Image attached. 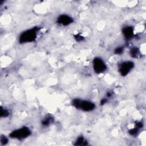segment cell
<instances>
[{
	"label": "cell",
	"instance_id": "7c38bea8",
	"mask_svg": "<svg viewBox=\"0 0 146 146\" xmlns=\"http://www.w3.org/2000/svg\"><path fill=\"white\" fill-rule=\"evenodd\" d=\"M139 132V129L135 127L133 128H132L128 131L129 134L133 136H135L137 135Z\"/></svg>",
	"mask_w": 146,
	"mask_h": 146
},
{
	"label": "cell",
	"instance_id": "5bb4252c",
	"mask_svg": "<svg viewBox=\"0 0 146 146\" xmlns=\"http://www.w3.org/2000/svg\"><path fill=\"white\" fill-rule=\"evenodd\" d=\"M0 141H1V144L2 145H6V144H7L8 143L9 139L6 136L2 135L1 136Z\"/></svg>",
	"mask_w": 146,
	"mask_h": 146
},
{
	"label": "cell",
	"instance_id": "e0dca14e",
	"mask_svg": "<svg viewBox=\"0 0 146 146\" xmlns=\"http://www.w3.org/2000/svg\"><path fill=\"white\" fill-rule=\"evenodd\" d=\"M107 101H108V99L106 98H103L101 100H100V104L102 105V106H103V105H104L107 102Z\"/></svg>",
	"mask_w": 146,
	"mask_h": 146
},
{
	"label": "cell",
	"instance_id": "277c9868",
	"mask_svg": "<svg viewBox=\"0 0 146 146\" xmlns=\"http://www.w3.org/2000/svg\"><path fill=\"white\" fill-rule=\"evenodd\" d=\"M135 63L133 61L126 60L120 62L118 64V72L121 76H126L133 70Z\"/></svg>",
	"mask_w": 146,
	"mask_h": 146
},
{
	"label": "cell",
	"instance_id": "6da1fadb",
	"mask_svg": "<svg viewBox=\"0 0 146 146\" xmlns=\"http://www.w3.org/2000/svg\"><path fill=\"white\" fill-rule=\"evenodd\" d=\"M40 29V27L34 26L23 31L19 36V43L20 44H25L34 42L36 39Z\"/></svg>",
	"mask_w": 146,
	"mask_h": 146
},
{
	"label": "cell",
	"instance_id": "9c48e42d",
	"mask_svg": "<svg viewBox=\"0 0 146 146\" xmlns=\"http://www.w3.org/2000/svg\"><path fill=\"white\" fill-rule=\"evenodd\" d=\"M87 144H88V141L87 139L82 135L78 136L74 143V145H79V146H84V145H87Z\"/></svg>",
	"mask_w": 146,
	"mask_h": 146
},
{
	"label": "cell",
	"instance_id": "9a60e30c",
	"mask_svg": "<svg viewBox=\"0 0 146 146\" xmlns=\"http://www.w3.org/2000/svg\"><path fill=\"white\" fill-rule=\"evenodd\" d=\"M75 40L76 41V42H82L83 40H84V38L83 36L80 35V34H76L74 35V36Z\"/></svg>",
	"mask_w": 146,
	"mask_h": 146
},
{
	"label": "cell",
	"instance_id": "8fae6325",
	"mask_svg": "<svg viewBox=\"0 0 146 146\" xmlns=\"http://www.w3.org/2000/svg\"><path fill=\"white\" fill-rule=\"evenodd\" d=\"M10 112L5 107H3L2 106L1 107V117H7L9 116Z\"/></svg>",
	"mask_w": 146,
	"mask_h": 146
},
{
	"label": "cell",
	"instance_id": "7a4b0ae2",
	"mask_svg": "<svg viewBox=\"0 0 146 146\" xmlns=\"http://www.w3.org/2000/svg\"><path fill=\"white\" fill-rule=\"evenodd\" d=\"M72 106L77 110L84 112H91L96 108L95 104L88 100H84L79 98H75L72 100Z\"/></svg>",
	"mask_w": 146,
	"mask_h": 146
},
{
	"label": "cell",
	"instance_id": "3957f363",
	"mask_svg": "<svg viewBox=\"0 0 146 146\" xmlns=\"http://www.w3.org/2000/svg\"><path fill=\"white\" fill-rule=\"evenodd\" d=\"M31 133V130L28 127L23 126L12 131L9 135V137L13 139L22 140L29 137Z\"/></svg>",
	"mask_w": 146,
	"mask_h": 146
},
{
	"label": "cell",
	"instance_id": "5b68a950",
	"mask_svg": "<svg viewBox=\"0 0 146 146\" xmlns=\"http://www.w3.org/2000/svg\"><path fill=\"white\" fill-rule=\"evenodd\" d=\"M92 65L93 70L96 74H103L108 68L105 61L99 56H96L93 59Z\"/></svg>",
	"mask_w": 146,
	"mask_h": 146
},
{
	"label": "cell",
	"instance_id": "8992f818",
	"mask_svg": "<svg viewBox=\"0 0 146 146\" xmlns=\"http://www.w3.org/2000/svg\"><path fill=\"white\" fill-rule=\"evenodd\" d=\"M74 21V18L70 15L66 14H62L57 17L56 22L62 26H67L73 23Z\"/></svg>",
	"mask_w": 146,
	"mask_h": 146
},
{
	"label": "cell",
	"instance_id": "ba28073f",
	"mask_svg": "<svg viewBox=\"0 0 146 146\" xmlns=\"http://www.w3.org/2000/svg\"><path fill=\"white\" fill-rule=\"evenodd\" d=\"M130 56L135 59H137L140 57L141 51L137 47H133L129 50Z\"/></svg>",
	"mask_w": 146,
	"mask_h": 146
},
{
	"label": "cell",
	"instance_id": "30bf717a",
	"mask_svg": "<svg viewBox=\"0 0 146 146\" xmlns=\"http://www.w3.org/2000/svg\"><path fill=\"white\" fill-rule=\"evenodd\" d=\"M54 121V119L51 116H47L44 117L41 121V124L44 127H48Z\"/></svg>",
	"mask_w": 146,
	"mask_h": 146
},
{
	"label": "cell",
	"instance_id": "2e32d148",
	"mask_svg": "<svg viewBox=\"0 0 146 146\" xmlns=\"http://www.w3.org/2000/svg\"><path fill=\"white\" fill-rule=\"evenodd\" d=\"M135 127H136L139 129L142 128L143 127V123L141 121H136L135 123Z\"/></svg>",
	"mask_w": 146,
	"mask_h": 146
},
{
	"label": "cell",
	"instance_id": "52a82bcc",
	"mask_svg": "<svg viewBox=\"0 0 146 146\" xmlns=\"http://www.w3.org/2000/svg\"><path fill=\"white\" fill-rule=\"evenodd\" d=\"M122 34L126 40H129L134 36L133 27L131 26H125L122 29Z\"/></svg>",
	"mask_w": 146,
	"mask_h": 146
},
{
	"label": "cell",
	"instance_id": "4fadbf2b",
	"mask_svg": "<svg viewBox=\"0 0 146 146\" xmlns=\"http://www.w3.org/2000/svg\"><path fill=\"white\" fill-rule=\"evenodd\" d=\"M124 50V48L123 46H119L115 48V49L113 51V52L116 55H120L123 52Z\"/></svg>",
	"mask_w": 146,
	"mask_h": 146
}]
</instances>
